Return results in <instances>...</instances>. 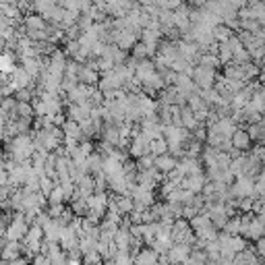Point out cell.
Listing matches in <instances>:
<instances>
[{
    "instance_id": "cell-1",
    "label": "cell",
    "mask_w": 265,
    "mask_h": 265,
    "mask_svg": "<svg viewBox=\"0 0 265 265\" xmlns=\"http://www.w3.org/2000/svg\"><path fill=\"white\" fill-rule=\"evenodd\" d=\"M29 222H27L25 214H15V218H10V222L6 224V232H4V241H12V243H21L25 239L27 230H29Z\"/></svg>"
},
{
    "instance_id": "cell-2",
    "label": "cell",
    "mask_w": 265,
    "mask_h": 265,
    "mask_svg": "<svg viewBox=\"0 0 265 265\" xmlns=\"http://www.w3.org/2000/svg\"><path fill=\"white\" fill-rule=\"evenodd\" d=\"M172 243L174 245H193L195 241H197V236H195V232L191 230V224H189V220L185 218H178L172 222Z\"/></svg>"
},
{
    "instance_id": "cell-3",
    "label": "cell",
    "mask_w": 265,
    "mask_h": 265,
    "mask_svg": "<svg viewBox=\"0 0 265 265\" xmlns=\"http://www.w3.org/2000/svg\"><path fill=\"white\" fill-rule=\"evenodd\" d=\"M21 243H23V249L29 255H37L39 251H41V245H44V230H41V226L31 224L29 230H27V234H25V239Z\"/></svg>"
},
{
    "instance_id": "cell-4",
    "label": "cell",
    "mask_w": 265,
    "mask_h": 265,
    "mask_svg": "<svg viewBox=\"0 0 265 265\" xmlns=\"http://www.w3.org/2000/svg\"><path fill=\"white\" fill-rule=\"evenodd\" d=\"M216 77H218L216 71H212V68H205V66H199V64H195L193 73H191L193 83L199 89H212L216 85Z\"/></svg>"
},
{
    "instance_id": "cell-5",
    "label": "cell",
    "mask_w": 265,
    "mask_h": 265,
    "mask_svg": "<svg viewBox=\"0 0 265 265\" xmlns=\"http://www.w3.org/2000/svg\"><path fill=\"white\" fill-rule=\"evenodd\" d=\"M191 247L189 245H172L170 251L166 255H168V263L172 265H187L189 263V257H191Z\"/></svg>"
},
{
    "instance_id": "cell-6",
    "label": "cell",
    "mask_w": 265,
    "mask_h": 265,
    "mask_svg": "<svg viewBox=\"0 0 265 265\" xmlns=\"http://www.w3.org/2000/svg\"><path fill=\"white\" fill-rule=\"evenodd\" d=\"M33 83V79L27 75L21 66H17L15 71H12L10 75H8V85H10V89L12 91H21V89H27Z\"/></svg>"
},
{
    "instance_id": "cell-7",
    "label": "cell",
    "mask_w": 265,
    "mask_h": 265,
    "mask_svg": "<svg viewBox=\"0 0 265 265\" xmlns=\"http://www.w3.org/2000/svg\"><path fill=\"white\" fill-rule=\"evenodd\" d=\"M158 73V68H156V64H153V60L151 58H145V60H139L137 64H135V79H139L141 81V85L145 81H149L153 75Z\"/></svg>"
},
{
    "instance_id": "cell-8",
    "label": "cell",
    "mask_w": 265,
    "mask_h": 265,
    "mask_svg": "<svg viewBox=\"0 0 265 265\" xmlns=\"http://www.w3.org/2000/svg\"><path fill=\"white\" fill-rule=\"evenodd\" d=\"M23 29H25V33L27 31H46L48 23L41 15H37V12H27V15H23Z\"/></svg>"
},
{
    "instance_id": "cell-9",
    "label": "cell",
    "mask_w": 265,
    "mask_h": 265,
    "mask_svg": "<svg viewBox=\"0 0 265 265\" xmlns=\"http://www.w3.org/2000/svg\"><path fill=\"white\" fill-rule=\"evenodd\" d=\"M230 141H232V147L241 153H247L249 149H253V141H251L247 129H236L230 137Z\"/></svg>"
},
{
    "instance_id": "cell-10",
    "label": "cell",
    "mask_w": 265,
    "mask_h": 265,
    "mask_svg": "<svg viewBox=\"0 0 265 265\" xmlns=\"http://www.w3.org/2000/svg\"><path fill=\"white\" fill-rule=\"evenodd\" d=\"M21 243H12V241H6L2 247H0V261L2 263H10V261H17L21 259Z\"/></svg>"
},
{
    "instance_id": "cell-11",
    "label": "cell",
    "mask_w": 265,
    "mask_h": 265,
    "mask_svg": "<svg viewBox=\"0 0 265 265\" xmlns=\"http://www.w3.org/2000/svg\"><path fill=\"white\" fill-rule=\"evenodd\" d=\"M176 164H178V160L174 158V156H170V153H164V156H158L156 158V170L162 174V176H168L174 168H176Z\"/></svg>"
},
{
    "instance_id": "cell-12",
    "label": "cell",
    "mask_w": 265,
    "mask_h": 265,
    "mask_svg": "<svg viewBox=\"0 0 265 265\" xmlns=\"http://www.w3.org/2000/svg\"><path fill=\"white\" fill-rule=\"evenodd\" d=\"M79 83H83V85H89V87H97V83H100V73H97L93 66L83 64L81 71H79Z\"/></svg>"
},
{
    "instance_id": "cell-13",
    "label": "cell",
    "mask_w": 265,
    "mask_h": 265,
    "mask_svg": "<svg viewBox=\"0 0 265 265\" xmlns=\"http://www.w3.org/2000/svg\"><path fill=\"white\" fill-rule=\"evenodd\" d=\"M17 60L15 52H0V75H10L17 68Z\"/></svg>"
},
{
    "instance_id": "cell-14",
    "label": "cell",
    "mask_w": 265,
    "mask_h": 265,
    "mask_svg": "<svg viewBox=\"0 0 265 265\" xmlns=\"http://www.w3.org/2000/svg\"><path fill=\"white\" fill-rule=\"evenodd\" d=\"M60 129H62L64 139H75V141H81V139H83V129H81V124L75 122V120H68L66 118Z\"/></svg>"
},
{
    "instance_id": "cell-15",
    "label": "cell",
    "mask_w": 265,
    "mask_h": 265,
    "mask_svg": "<svg viewBox=\"0 0 265 265\" xmlns=\"http://www.w3.org/2000/svg\"><path fill=\"white\" fill-rule=\"evenodd\" d=\"M197 64L199 66H205V68H212V71H216L218 66H222L218 54H212V52H201L199 58H197Z\"/></svg>"
},
{
    "instance_id": "cell-16",
    "label": "cell",
    "mask_w": 265,
    "mask_h": 265,
    "mask_svg": "<svg viewBox=\"0 0 265 265\" xmlns=\"http://www.w3.org/2000/svg\"><path fill=\"white\" fill-rule=\"evenodd\" d=\"M15 116H17V118H25V120H33V116H35L33 106H31L29 102H17Z\"/></svg>"
},
{
    "instance_id": "cell-17",
    "label": "cell",
    "mask_w": 265,
    "mask_h": 265,
    "mask_svg": "<svg viewBox=\"0 0 265 265\" xmlns=\"http://www.w3.org/2000/svg\"><path fill=\"white\" fill-rule=\"evenodd\" d=\"M149 153L151 156H164V153H168V143H166V139L164 137H158V139H153V141L149 143Z\"/></svg>"
},
{
    "instance_id": "cell-18",
    "label": "cell",
    "mask_w": 265,
    "mask_h": 265,
    "mask_svg": "<svg viewBox=\"0 0 265 265\" xmlns=\"http://www.w3.org/2000/svg\"><path fill=\"white\" fill-rule=\"evenodd\" d=\"M234 35V31L230 29V27H226V25H216L214 27V39L218 41V44H224V41H228L230 37Z\"/></svg>"
},
{
    "instance_id": "cell-19",
    "label": "cell",
    "mask_w": 265,
    "mask_h": 265,
    "mask_svg": "<svg viewBox=\"0 0 265 265\" xmlns=\"http://www.w3.org/2000/svg\"><path fill=\"white\" fill-rule=\"evenodd\" d=\"M48 203L50 205H64L66 203V197H64V191H62V187L56 183V187L52 189V193L48 195Z\"/></svg>"
},
{
    "instance_id": "cell-20",
    "label": "cell",
    "mask_w": 265,
    "mask_h": 265,
    "mask_svg": "<svg viewBox=\"0 0 265 265\" xmlns=\"http://www.w3.org/2000/svg\"><path fill=\"white\" fill-rule=\"evenodd\" d=\"M56 187V180L54 178H48V176H44V178H39V193L44 195V197L48 199V195L52 193V189Z\"/></svg>"
},
{
    "instance_id": "cell-21",
    "label": "cell",
    "mask_w": 265,
    "mask_h": 265,
    "mask_svg": "<svg viewBox=\"0 0 265 265\" xmlns=\"http://www.w3.org/2000/svg\"><path fill=\"white\" fill-rule=\"evenodd\" d=\"M131 58H135L137 62H139V60L149 58V52H147V48L141 44V41H137V44L133 46V56H131Z\"/></svg>"
},
{
    "instance_id": "cell-22",
    "label": "cell",
    "mask_w": 265,
    "mask_h": 265,
    "mask_svg": "<svg viewBox=\"0 0 265 265\" xmlns=\"http://www.w3.org/2000/svg\"><path fill=\"white\" fill-rule=\"evenodd\" d=\"M207 0H189V6L191 8H205Z\"/></svg>"
}]
</instances>
